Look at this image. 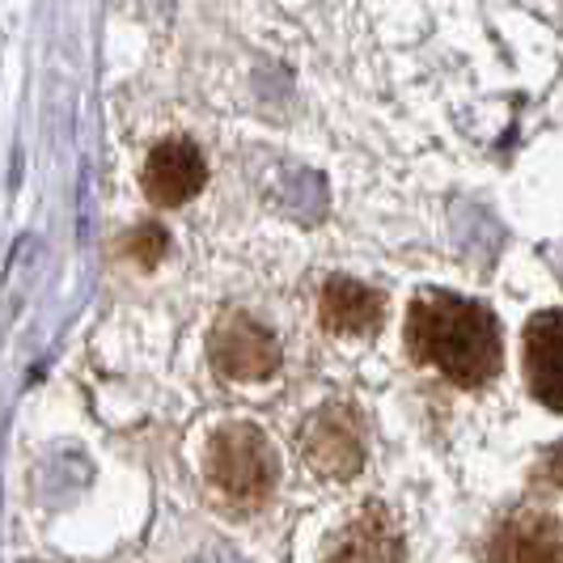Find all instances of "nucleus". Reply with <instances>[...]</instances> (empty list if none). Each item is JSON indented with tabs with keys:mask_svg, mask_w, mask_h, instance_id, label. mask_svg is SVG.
I'll list each match as a JSON object with an SVG mask.
<instances>
[{
	"mask_svg": "<svg viewBox=\"0 0 563 563\" xmlns=\"http://www.w3.org/2000/svg\"><path fill=\"white\" fill-rule=\"evenodd\" d=\"M208 352H212L217 373L238 377V382H258L280 368V343L272 339L267 327H258L251 313H225L212 331Z\"/></svg>",
	"mask_w": 563,
	"mask_h": 563,
	"instance_id": "nucleus-4",
	"label": "nucleus"
},
{
	"mask_svg": "<svg viewBox=\"0 0 563 563\" xmlns=\"http://www.w3.org/2000/svg\"><path fill=\"white\" fill-rule=\"evenodd\" d=\"M327 563H402V534L382 505H365L343 530Z\"/></svg>",
	"mask_w": 563,
	"mask_h": 563,
	"instance_id": "nucleus-8",
	"label": "nucleus"
},
{
	"mask_svg": "<svg viewBox=\"0 0 563 563\" xmlns=\"http://www.w3.org/2000/svg\"><path fill=\"white\" fill-rule=\"evenodd\" d=\"M203 157L191 141H162L144 162V191L153 203L178 208L203 187Z\"/></svg>",
	"mask_w": 563,
	"mask_h": 563,
	"instance_id": "nucleus-7",
	"label": "nucleus"
},
{
	"mask_svg": "<svg viewBox=\"0 0 563 563\" xmlns=\"http://www.w3.org/2000/svg\"><path fill=\"white\" fill-rule=\"evenodd\" d=\"M318 313H322V327L335 331V335H373L386 318V297L361 280L335 276L322 288Z\"/></svg>",
	"mask_w": 563,
	"mask_h": 563,
	"instance_id": "nucleus-9",
	"label": "nucleus"
},
{
	"mask_svg": "<svg viewBox=\"0 0 563 563\" xmlns=\"http://www.w3.org/2000/svg\"><path fill=\"white\" fill-rule=\"evenodd\" d=\"M492 563H563V526L542 508H517L487 542Z\"/></svg>",
	"mask_w": 563,
	"mask_h": 563,
	"instance_id": "nucleus-5",
	"label": "nucleus"
},
{
	"mask_svg": "<svg viewBox=\"0 0 563 563\" xmlns=\"http://www.w3.org/2000/svg\"><path fill=\"white\" fill-rule=\"evenodd\" d=\"M208 479L229 505L254 508L276 487V453L254 423H225L208 445Z\"/></svg>",
	"mask_w": 563,
	"mask_h": 563,
	"instance_id": "nucleus-2",
	"label": "nucleus"
},
{
	"mask_svg": "<svg viewBox=\"0 0 563 563\" xmlns=\"http://www.w3.org/2000/svg\"><path fill=\"white\" fill-rule=\"evenodd\" d=\"M542 479L551 483V487H563V445H555L542 457Z\"/></svg>",
	"mask_w": 563,
	"mask_h": 563,
	"instance_id": "nucleus-10",
	"label": "nucleus"
},
{
	"mask_svg": "<svg viewBox=\"0 0 563 563\" xmlns=\"http://www.w3.org/2000/svg\"><path fill=\"white\" fill-rule=\"evenodd\" d=\"M407 352L457 390H483L505 365L500 322L483 301L450 288H423L407 310Z\"/></svg>",
	"mask_w": 563,
	"mask_h": 563,
	"instance_id": "nucleus-1",
	"label": "nucleus"
},
{
	"mask_svg": "<svg viewBox=\"0 0 563 563\" xmlns=\"http://www.w3.org/2000/svg\"><path fill=\"white\" fill-rule=\"evenodd\" d=\"M526 382L542 407L563 411V310H538L526 322Z\"/></svg>",
	"mask_w": 563,
	"mask_h": 563,
	"instance_id": "nucleus-6",
	"label": "nucleus"
},
{
	"mask_svg": "<svg viewBox=\"0 0 563 563\" xmlns=\"http://www.w3.org/2000/svg\"><path fill=\"white\" fill-rule=\"evenodd\" d=\"M306 457L327 479H352L365 466V423L347 402H327L301 432Z\"/></svg>",
	"mask_w": 563,
	"mask_h": 563,
	"instance_id": "nucleus-3",
	"label": "nucleus"
}]
</instances>
